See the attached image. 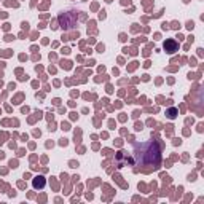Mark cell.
Wrapping results in <instances>:
<instances>
[{"label":"cell","mask_w":204,"mask_h":204,"mask_svg":"<svg viewBox=\"0 0 204 204\" xmlns=\"http://www.w3.org/2000/svg\"><path fill=\"white\" fill-rule=\"evenodd\" d=\"M164 49H166L167 53H174V51H177V45L174 42H166V43H164Z\"/></svg>","instance_id":"6da1fadb"},{"label":"cell","mask_w":204,"mask_h":204,"mask_svg":"<svg viewBox=\"0 0 204 204\" xmlns=\"http://www.w3.org/2000/svg\"><path fill=\"white\" fill-rule=\"evenodd\" d=\"M34 185H35V187H43L45 185V180H35V182H34Z\"/></svg>","instance_id":"7a4b0ae2"}]
</instances>
